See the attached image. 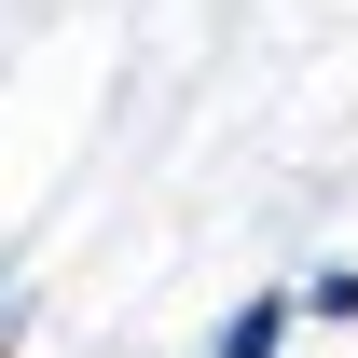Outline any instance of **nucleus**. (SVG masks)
I'll return each instance as SVG.
<instances>
[{"label": "nucleus", "mask_w": 358, "mask_h": 358, "mask_svg": "<svg viewBox=\"0 0 358 358\" xmlns=\"http://www.w3.org/2000/svg\"><path fill=\"white\" fill-rule=\"evenodd\" d=\"M207 358H289V289H248V303H221Z\"/></svg>", "instance_id": "nucleus-1"}, {"label": "nucleus", "mask_w": 358, "mask_h": 358, "mask_svg": "<svg viewBox=\"0 0 358 358\" xmlns=\"http://www.w3.org/2000/svg\"><path fill=\"white\" fill-rule=\"evenodd\" d=\"M289 331H358V262H317L289 289Z\"/></svg>", "instance_id": "nucleus-2"}, {"label": "nucleus", "mask_w": 358, "mask_h": 358, "mask_svg": "<svg viewBox=\"0 0 358 358\" xmlns=\"http://www.w3.org/2000/svg\"><path fill=\"white\" fill-rule=\"evenodd\" d=\"M14 317H28V262H0V331H14Z\"/></svg>", "instance_id": "nucleus-3"}]
</instances>
